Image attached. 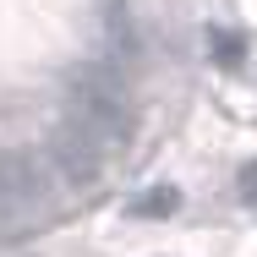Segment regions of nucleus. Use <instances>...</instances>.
Listing matches in <instances>:
<instances>
[{
	"mask_svg": "<svg viewBox=\"0 0 257 257\" xmlns=\"http://www.w3.org/2000/svg\"><path fill=\"white\" fill-rule=\"evenodd\" d=\"M175 208H181V192H175V186H154V192L132 197V219H164V213H175Z\"/></svg>",
	"mask_w": 257,
	"mask_h": 257,
	"instance_id": "obj_4",
	"label": "nucleus"
},
{
	"mask_svg": "<svg viewBox=\"0 0 257 257\" xmlns=\"http://www.w3.org/2000/svg\"><path fill=\"white\" fill-rule=\"evenodd\" d=\"M235 192H241V203H246V208H257V159L235 175Z\"/></svg>",
	"mask_w": 257,
	"mask_h": 257,
	"instance_id": "obj_6",
	"label": "nucleus"
},
{
	"mask_svg": "<svg viewBox=\"0 0 257 257\" xmlns=\"http://www.w3.org/2000/svg\"><path fill=\"white\" fill-rule=\"evenodd\" d=\"M50 164H55V175H60L66 186H93L104 175V148L77 126V120H66V126L50 137Z\"/></svg>",
	"mask_w": 257,
	"mask_h": 257,
	"instance_id": "obj_3",
	"label": "nucleus"
},
{
	"mask_svg": "<svg viewBox=\"0 0 257 257\" xmlns=\"http://www.w3.org/2000/svg\"><path fill=\"white\" fill-rule=\"evenodd\" d=\"M55 164L39 154H0V224H33L55 197Z\"/></svg>",
	"mask_w": 257,
	"mask_h": 257,
	"instance_id": "obj_2",
	"label": "nucleus"
},
{
	"mask_svg": "<svg viewBox=\"0 0 257 257\" xmlns=\"http://www.w3.org/2000/svg\"><path fill=\"white\" fill-rule=\"evenodd\" d=\"M241 55H246V39L241 33H213V60L219 66H241Z\"/></svg>",
	"mask_w": 257,
	"mask_h": 257,
	"instance_id": "obj_5",
	"label": "nucleus"
},
{
	"mask_svg": "<svg viewBox=\"0 0 257 257\" xmlns=\"http://www.w3.org/2000/svg\"><path fill=\"white\" fill-rule=\"evenodd\" d=\"M71 120L99 143L104 154L109 148H120L126 137H132V99H126V77H120V66H88L77 82H71Z\"/></svg>",
	"mask_w": 257,
	"mask_h": 257,
	"instance_id": "obj_1",
	"label": "nucleus"
}]
</instances>
